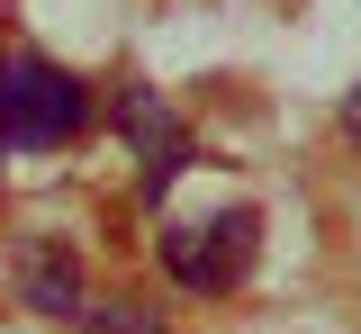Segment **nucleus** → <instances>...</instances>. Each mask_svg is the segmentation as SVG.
Segmentation results:
<instances>
[{"instance_id":"20e7f679","label":"nucleus","mask_w":361,"mask_h":334,"mask_svg":"<svg viewBox=\"0 0 361 334\" xmlns=\"http://www.w3.org/2000/svg\"><path fill=\"white\" fill-rule=\"evenodd\" d=\"M18 298H27L37 316H82V262H73L63 235H37L18 253Z\"/></svg>"},{"instance_id":"7ed1b4c3","label":"nucleus","mask_w":361,"mask_h":334,"mask_svg":"<svg viewBox=\"0 0 361 334\" xmlns=\"http://www.w3.org/2000/svg\"><path fill=\"white\" fill-rule=\"evenodd\" d=\"M118 136H127L135 163H145V199H163V190H172V172L190 163V127L172 118V99L145 91V82H127V91H118Z\"/></svg>"},{"instance_id":"f257e3e1","label":"nucleus","mask_w":361,"mask_h":334,"mask_svg":"<svg viewBox=\"0 0 361 334\" xmlns=\"http://www.w3.org/2000/svg\"><path fill=\"white\" fill-rule=\"evenodd\" d=\"M90 127V82L45 63V54H0V144L9 154H54Z\"/></svg>"},{"instance_id":"423d86ee","label":"nucleus","mask_w":361,"mask_h":334,"mask_svg":"<svg viewBox=\"0 0 361 334\" xmlns=\"http://www.w3.org/2000/svg\"><path fill=\"white\" fill-rule=\"evenodd\" d=\"M343 136L361 144V82H353V99H343Z\"/></svg>"},{"instance_id":"f03ea898","label":"nucleus","mask_w":361,"mask_h":334,"mask_svg":"<svg viewBox=\"0 0 361 334\" xmlns=\"http://www.w3.org/2000/svg\"><path fill=\"white\" fill-rule=\"evenodd\" d=\"M262 253V217L253 208H226V217H180L163 226V271H172L190 298H226V289L253 271Z\"/></svg>"},{"instance_id":"39448f33","label":"nucleus","mask_w":361,"mask_h":334,"mask_svg":"<svg viewBox=\"0 0 361 334\" xmlns=\"http://www.w3.org/2000/svg\"><path fill=\"white\" fill-rule=\"evenodd\" d=\"M82 334H172V326L135 298H99V307H82Z\"/></svg>"}]
</instances>
